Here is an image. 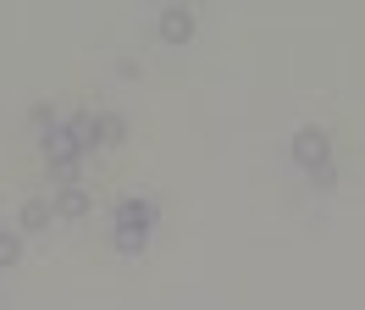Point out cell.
<instances>
[{
    "instance_id": "cell-1",
    "label": "cell",
    "mask_w": 365,
    "mask_h": 310,
    "mask_svg": "<svg viewBox=\"0 0 365 310\" xmlns=\"http://www.w3.org/2000/svg\"><path fill=\"white\" fill-rule=\"evenodd\" d=\"M111 221H116L111 244L122 249V255H138V249L150 244V227H155V205H150V199H122Z\"/></svg>"
},
{
    "instance_id": "cell-2",
    "label": "cell",
    "mask_w": 365,
    "mask_h": 310,
    "mask_svg": "<svg viewBox=\"0 0 365 310\" xmlns=\"http://www.w3.org/2000/svg\"><path fill=\"white\" fill-rule=\"evenodd\" d=\"M294 161L304 172H321V166H332V139L321 128H299L294 133Z\"/></svg>"
},
{
    "instance_id": "cell-3",
    "label": "cell",
    "mask_w": 365,
    "mask_h": 310,
    "mask_svg": "<svg viewBox=\"0 0 365 310\" xmlns=\"http://www.w3.org/2000/svg\"><path fill=\"white\" fill-rule=\"evenodd\" d=\"M155 28H160V39H166V44H188V39H194V11H188V6H166Z\"/></svg>"
},
{
    "instance_id": "cell-4",
    "label": "cell",
    "mask_w": 365,
    "mask_h": 310,
    "mask_svg": "<svg viewBox=\"0 0 365 310\" xmlns=\"http://www.w3.org/2000/svg\"><path fill=\"white\" fill-rule=\"evenodd\" d=\"M50 216H56V205H50V199H23V211H17V227H23V233H45Z\"/></svg>"
},
{
    "instance_id": "cell-5",
    "label": "cell",
    "mask_w": 365,
    "mask_h": 310,
    "mask_svg": "<svg viewBox=\"0 0 365 310\" xmlns=\"http://www.w3.org/2000/svg\"><path fill=\"white\" fill-rule=\"evenodd\" d=\"M78 155H83V150L72 144V133L61 128V122H56V128L45 133V161H50V166H56V161H78Z\"/></svg>"
},
{
    "instance_id": "cell-6",
    "label": "cell",
    "mask_w": 365,
    "mask_h": 310,
    "mask_svg": "<svg viewBox=\"0 0 365 310\" xmlns=\"http://www.w3.org/2000/svg\"><path fill=\"white\" fill-rule=\"evenodd\" d=\"M56 216H67V221H83V216H89V194H83V183H72V189L56 194Z\"/></svg>"
},
{
    "instance_id": "cell-7",
    "label": "cell",
    "mask_w": 365,
    "mask_h": 310,
    "mask_svg": "<svg viewBox=\"0 0 365 310\" xmlns=\"http://www.w3.org/2000/svg\"><path fill=\"white\" fill-rule=\"evenodd\" d=\"M67 133H72V144H78V150H94V144H100V128H94V111H78V116L67 122Z\"/></svg>"
},
{
    "instance_id": "cell-8",
    "label": "cell",
    "mask_w": 365,
    "mask_h": 310,
    "mask_svg": "<svg viewBox=\"0 0 365 310\" xmlns=\"http://www.w3.org/2000/svg\"><path fill=\"white\" fill-rule=\"evenodd\" d=\"M94 128H100V144H122V139H128V122H122L116 111H100Z\"/></svg>"
},
{
    "instance_id": "cell-9",
    "label": "cell",
    "mask_w": 365,
    "mask_h": 310,
    "mask_svg": "<svg viewBox=\"0 0 365 310\" xmlns=\"http://www.w3.org/2000/svg\"><path fill=\"white\" fill-rule=\"evenodd\" d=\"M17 255H23V239H17V233H0V271H11Z\"/></svg>"
},
{
    "instance_id": "cell-10",
    "label": "cell",
    "mask_w": 365,
    "mask_h": 310,
    "mask_svg": "<svg viewBox=\"0 0 365 310\" xmlns=\"http://www.w3.org/2000/svg\"><path fill=\"white\" fill-rule=\"evenodd\" d=\"M50 177H56L61 189H72V183H78V161H56V166H50Z\"/></svg>"
},
{
    "instance_id": "cell-11",
    "label": "cell",
    "mask_w": 365,
    "mask_h": 310,
    "mask_svg": "<svg viewBox=\"0 0 365 310\" xmlns=\"http://www.w3.org/2000/svg\"><path fill=\"white\" fill-rule=\"evenodd\" d=\"M310 183H316V189H332V183H338V172H332V166H321V172H310Z\"/></svg>"
}]
</instances>
